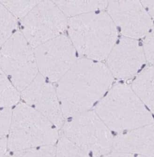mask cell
I'll list each match as a JSON object with an SVG mask.
<instances>
[{
    "label": "cell",
    "instance_id": "1",
    "mask_svg": "<svg viewBox=\"0 0 154 157\" xmlns=\"http://www.w3.org/2000/svg\"><path fill=\"white\" fill-rule=\"evenodd\" d=\"M113 81L107 65L85 58L77 59L57 82L56 91L65 119L89 111Z\"/></svg>",
    "mask_w": 154,
    "mask_h": 157
},
{
    "label": "cell",
    "instance_id": "2",
    "mask_svg": "<svg viewBox=\"0 0 154 157\" xmlns=\"http://www.w3.org/2000/svg\"><path fill=\"white\" fill-rule=\"evenodd\" d=\"M67 28L76 50L85 58L100 61L107 59L115 45L117 28L108 13L94 12L70 17Z\"/></svg>",
    "mask_w": 154,
    "mask_h": 157
},
{
    "label": "cell",
    "instance_id": "3",
    "mask_svg": "<svg viewBox=\"0 0 154 157\" xmlns=\"http://www.w3.org/2000/svg\"><path fill=\"white\" fill-rule=\"evenodd\" d=\"M95 111L110 130L122 132L154 123L150 112L131 86L117 84L99 101Z\"/></svg>",
    "mask_w": 154,
    "mask_h": 157
},
{
    "label": "cell",
    "instance_id": "4",
    "mask_svg": "<svg viewBox=\"0 0 154 157\" xmlns=\"http://www.w3.org/2000/svg\"><path fill=\"white\" fill-rule=\"evenodd\" d=\"M51 121L26 103L13 109L11 127L8 135L9 151H18L55 146L60 136Z\"/></svg>",
    "mask_w": 154,
    "mask_h": 157
},
{
    "label": "cell",
    "instance_id": "5",
    "mask_svg": "<svg viewBox=\"0 0 154 157\" xmlns=\"http://www.w3.org/2000/svg\"><path fill=\"white\" fill-rule=\"evenodd\" d=\"M64 122L61 135L94 157H102L113 149L110 129L95 111H87Z\"/></svg>",
    "mask_w": 154,
    "mask_h": 157
},
{
    "label": "cell",
    "instance_id": "6",
    "mask_svg": "<svg viewBox=\"0 0 154 157\" xmlns=\"http://www.w3.org/2000/svg\"><path fill=\"white\" fill-rule=\"evenodd\" d=\"M1 70L21 92L39 74L34 49L21 31L1 46Z\"/></svg>",
    "mask_w": 154,
    "mask_h": 157
},
{
    "label": "cell",
    "instance_id": "7",
    "mask_svg": "<svg viewBox=\"0 0 154 157\" xmlns=\"http://www.w3.org/2000/svg\"><path fill=\"white\" fill-rule=\"evenodd\" d=\"M67 25L66 16L53 1H39L21 19V32L34 49L63 34Z\"/></svg>",
    "mask_w": 154,
    "mask_h": 157
},
{
    "label": "cell",
    "instance_id": "8",
    "mask_svg": "<svg viewBox=\"0 0 154 157\" xmlns=\"http://www.w3.org/2000/svg\"><path fill=\"white\" fill-rule=\"evenodd\" d=\"M38 72L52 83L57 82L77 61L76 49L63 34L34 49Z\"/></svg>",
    "mask_w": 154,
    "mask_h": 157
},
{
    "label": "cell",
    "instance_id": "9",
    "mask_svg": "<svg viewBox=\"0 0 154 157\" xmlns=\"http://www.w3.org/2000/svg\"><path fill=\"white\" fill-rule=\"evenodd\" d=\"M21 92L24 103L41 113L57 128L61 129L65 118L56 89L52 82L39 73Z\"/></svg>",
    "mask_w": 154,
    "mask_h": 157
},
{
    "label": "cell",
    "instance_id": "10",
    "mask_svg": "<svg viewBox=\"0 0 154 157\" xmlns=\"http://www.w3.org/2000/svg\"><path fill=\"white\" fill-rule=\"evenodd\" d=\"M107 8L114 23L126 37L141 38L147 35L152 28L151 17L141 2H109Z\"/></svg>",
    "mask_w": 154,
    "mask_h": 157
},
{
    "label": "cell",
    "instance_id": "11",
    "mask_svg": "<svg viewBox=\"0 0 154 157\" xmlns=\"http://www.w3.org/2000/svg\"><path fill=\"white\" fill-rule=\"evenodd\" d=\"M107 59V66L113 76L122 80L135 75L146 59L143 48L139 43L127 37L120 39Z\"/></svg>",
    "mask_w": 154,
    "mask_h": 157
},
{
    "label": "cell",
    "instance_id": "12",
    "mask_svg": "<svg viewBox=\"0 0 154 157\" xmlns=\"http://www.w3.org/2000/svg\"><path fill=\"white\" fill-rule=\"evenodd\" d=\"M112 150L115 152L154 157V123L115 137Z\"/></svg>",
    "mask_w": 154,
    "mask_h": 157
},
{
    "label": "cell",
    "instance_id": "13",
    "mask_svg": "<svg viewBox=\"0 0 154 157\" xmlns=\"http://www.w3.org/2000/svg\"><path fill=\"white\" fill-rule=\"evenodd\" d=\"M131 87L154 115V66L144 69L134 80Z\"/></svg>",
    "mask_w": 154,
    "mask_h": 157
},
{
    "label": "cell",
    "instance_id": "14",
    "mask_svg": "<svg viewBox=\"0 0 154 157\" xmlns=\"http://www.w3.org/2000/svg\"><path fill=\"white\" fill-rule=\"evenodd\" d=\"M66 17H70L95 12L107 8L108 2L87 1H53Z\"/></svg>",
    "mask_w": 154,
    "mask_h": 157
},
{
    "label": "cell",
    "instance_id": "15",
    "mask_svg": "<svg viewBox=\"0 0 154 157\" xmlns=\"http://www.w3.org/2000/svg\"><path fill=\"white\" fill-rule=\"evenodd\" d=\"M0 105L1 108H12L19 104L21 97L20 92L1 70Z\"/></svg>",
    "mask_w": 154,
    "mask_h": 157
},
{
    "label": "cell",
    "instance_id": "16",
    "mask_svg": "<svg viewBox=\"0 0 154 157\" xmlns=\"http://www.w3.org/2000/svg\"><path fill=\"white\" fill-rule=\"evenodd\" d=\"M0 44L2 46L17 32L16 31L18 27V24L17 18L1 3L0 6Z\"/></svg>",
    "mask_w": 154,
    "mask_h": 157
},
{
    "label": "cell",
    "instance_id": "17",
    "mask_svg": "<svg viewBox=\"0 0 154 157\" xmlns=\"http://www.w3.org/2000/svg\"><path fill=\"white\" fill-rule=\"evenodd\" d=\"M55 147V157H90L78 146L61 135Z\"/></svg>",
    "mask_w": 154,
    "mask_h": 157
},
{
    "label": "cell",
    "instance_id": "18",
    "mask_svg": "<svg viewBox=\"0 0 154 157\" xmlns=\"http://www.w3.org/2000/svg\"><path fill=\"white\" fill-rule=\"evenodd\" d=\"M38 2L37 1H1V3L17 18L22 19Z\"/></svg>",
    "mask_w": 154,
    "mask_h": 157
},
{
    "label": "cell",
    "instance_id": "19",
    "mask_svg": "<svg viewBox=\"0 0 154 157\" xmlns=\"http://www.w3.org/2000/svg\"><path fill=\"white\" fill-rule=\"evenodd\" d=\"M3 157H55V146L8 152Z\"/></svg>",
    "mask_w": 154,
    "mask_h": 157
},
{
    "label": "cell",
    "instance_id": "20",
    "mask_svg": "<svg viewBox=\"0 0 154 157\" xmlns=\"http://www.w3.org/2000/svg\"><path fill=\"white\" fill-rule=\"evenodd\" d=\"M12 108H1L0 113L1 136H8L13 118Z\"/></svg>",
    "mask_w": 154,
    "mask_h": 157
},
{
    "label": "cell",
    "instance_id": "21",
    "mask_svg": "<svg viewBox=\"0 0 154 157\" xmlns=\"http://www.w3.org/2000/svg\"><path fill=\"white\" fill-rule=\"evenodd\" d=\"M143 48L146 60L154 66V26L144 39Z\"/></svg>",
    "mask_w": 154,
    "mask_h": 157
},
{
    "label": "cell",
    "instance_id": "22",
    "mask_svg": "<svg viewBox=\"0 0 154 157\" xmlns=\"http://www.w3.org/2000/svg\"><path fill=\"white\" fill-rule=\"evenodd\" d=\"M0 147L1 157H3L8 153V151H9L8 136H1Z\"/></svg>",
    "mask_w": 154,
    "mask_h": 157
},
{
    "label": "cell",
    "instance_id": "23",
    "mask_svg": "<svg viewBox=\"0 0 154 157\" xmlns=\"http://www.w3.org/2000/svg\"><path fill=\"white\" fill-rule=\"evenodd\" d=\"M141 3L150 17L154 19V1H142Z\"/></svg>",
    "mask_w": 154,
    "mask_h": 157
},
{
    "label": "cell",
    "instance_id": "24",
    "mask_svg": "<svg viewBox=\"0 0 154 157\" xmlns=\"http://www.w3.org/2000/svg\"><path fill=\"white\" fill-rule=\"evenodd\" d=\"M102 157H144L139 155H134L130 153H123V152H110Z\"/></svg>",
    "mask_w": 154,
    "mask_h": 157
}]
</instances>
